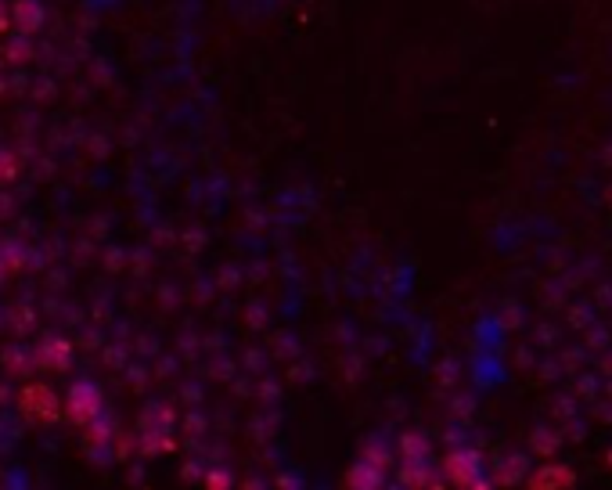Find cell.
I'll return each instance as SVG.
<instances>
[{
    "label": "cell",
    "instance_id": "obj_1",
    "mask_svg": "<svg viewBox=\"0 0 612 490\" xmlns=\"http://www.w3.org/2000/svg\"><path fill=\"white\" fill-rule=\"evenodd\" d=\"M19 408H22L26 418H33V422H40V425H54V422L66 415L62 397L54 393L47 383H26V386L19 390Z\"/></svg>",
    "mask_w": 612,
    "mask_h": 490
},
{
    "label": "cell",
    "instance_id": "obj_2",
    "mask_svg": "<svg viewBox=\"0 0 612 490\" xmlns=\"http://www.w3.org/2000/svg\"><path fill=\"white\" fill-rule=\"evenodd\" d=\"M62 404H66V418H69V422H76V425L94 422V418L101 415V408H105L101 390L90 383V378H80V383H73Z\"/></svg>",
    "mask_w": 612,
    "mask_h": 490
},
{
    "label": "cell",
    "instance_id": "obj_3",
    "mask_svg": "<svg viewBox=\"0 0 612 490\" xmlns=\"http://www.w3.org/2000/svg\"><path fill=\"white\" fill-rule=\"evenodd\" d=\"M483 455L476 447H458L447 455V462H443V472H447V479L454 486H486L483 479Z\"/></svg>",
    "mask_w": 612,
    "mask_h": 490
},
{
    "label": "cell",
    "instance_id": "obj_4",
    "mask_svg": "<svg viewBox=\"0 0 612 490\" xmlns=\"http://www.w3.org/2000/svg\"><path fill=\"white\" fill-rule=\"evenodd\" d=\"M530 486L537 490H559V486H577V472L566 469V465H540L537 472L526 476Z\"/></svg>",
    "mask_w": 612,
    "mask_h": 490
},
{
    "label": "cell",
    "instance_id": "obj_5",
    "mask_svg": "<svg viewBox=\"0 0 612 490\" xmlns=\"http://www.w3.org/2000/svg\"><path fill=\"white\" fill-rule=\"evenodd\" d=\"M69 361H73V346L66 339H47L36 350V364L47 371H62V368H69Z\"/></svg>",
    "mask_w": 612,
    "mask_h": 490
},
{
    "label": "cell",
    "instance_id": "obj_6",
    "mask_svg": "<svg viewBox=\"0 0 612 490\" xmlns=\"http://www.w3.org/2000/svg\"><path fill=\"white\" fill-rule=\"evenodd\" d=\"M12 22L22 33H36L43 26V8L36 4V0H19V4H12Z\"/></svg>",
    "mask_w": 612,
    "mask_h": 490
},
{
    "label": "cell",
    "instance_id": "obj_7",
    "mask_svg": "<svg viewBox=\"0 0 612 490\" xmlns=\"http://www.w3.org/2000/svg\"><path fill=\"white\" fill-rule=\"evenodd\" d=\"M346 483H350V486H382V483H385V476H382V469H378V465H371V462H357V465L350 469Z\"/></svg>",
    "mask_w": 612,
    "mask_h": 490
},
{
    "label": "cell",
    "instance_id": "obj_8",
    "mask_svg": "<svg viewBox=\"0 0 612 490\" xmlns=\"http://www.w3.org/2000/svg\"><path fill=\"white\" fill-rule=\"evenodd\" d=\"M400 455H404V465L407 462H425L429 458V440L418 437V432H404V437H400Z\"/></svg>",
    "mask_w": 612,
    "mask_h": 490
},
{
    "label": "cell",
    "instance_id": "obj_9",
    "mask_svg": "<svg viewBox=\"0 0 612 490\" xmlns=\"http://www.w3.org/2000/svg\"><path fill=\"white\" fill-rule=\"evenodd\" d=\"M554 447H559V437H551L547 429H540L537 437H533V451H537V455H551Z\"/></svg>",
    "mask_w": 612,
    "mask_h": 490
},
{
    "label": "cell",
    "instance_id": "obj_10",
    "mask_svg": "<svg viewBox=\"0 0 612 490\" xmlns=\"http://www.w3.org/2000/svg\"><path fill=\"white\" fill-rule=\"evenodd\" d=\"M364 462H371V465H378V469H389V451H385L382 444H368Z\"/></svg>",
    "mask_w": 612,
    "mask_h": 490
},
{
    "label": "cell",
    "instance_id": "obj_11",
    "mask_svg": "<svg viewBox=\"0 0 612 490\" xmlns=\"http://www.w3.org/2000/svg\"><path fill=\"white\" fill-rule=\"evenodd\" d=\"M523 469H526V462L515 455V458L508 462V469L500 472V483H519V479H523Z\"/></svg>",
    "mask_w": 612,
    "mask_h": 490
},
{
    "label": "cell",
    "instance_id": "obj_12",
    "mask_svg": "<svg viewBox=\"0 0 612 490\" xmlns=\"http://www.w3.org/2000/svg\"><path fill=\"white\" fill-rule=\"evenodd\" d=\"M15 155H8V152H0V181H12L15 177Z\"/></svg>",
    "mask_w": 612,
    "mask_h": 490
},
{
    "label": "cell",
    "instance_id": "obj_13",
    "mask_svg": "<svg viewBox=\"0 0 612 490\" xmlns=\"http://www.w3.org/2000/svg\"><path fill=\"white\" fill-rule=\"evenodd\" d=\"M205 483H209V486H231L235 479H231V476H220V472H213V476H205Z\"/></svg>",
    "mask_w": 612,
    "mask_h": 490
},
{
    "label": "cell",
    "instance_id": "obj_14",
    "mask_svg": "<svg viewBox=\"0 0 612 490\" xmlns=\"http://www.w3.org/2000/svg\"><path fill=\"white\" fill-rule=\"evenodd\" d=\"M8 26H12V19H8V12H4V4H0V33H8Z\"/></svg>",
    "mask_w": 612,
    "mask_h": 490
},
{
    "label": "cell",
    "instance_id": "obj_15",
    "mask_svg": "<svg viewBox=\"0 0 612 490\" xmlns=\"http://www.w3.org/2000/svg\"><path fill=\"white\" fill-rule=\"evenodd\" d=\"M605 465L612 469V444H608V451H605Z\"/></svg>",
    "mask_w": 612,
    "mask_h": 490
},
{
    "label": "cell",
    "instance_id": "obj_16",
    "mask_svg": "<svg viewBox=\"0 0 612 490\" xmlns=\"http://www.w3.org/2000/svg\"><path fill=\"white\" fill-rule=\"evenodd\" d=\"M0 270H4V249H0Z\"/></svg>",
    "mask_w": 612,
    "mask_h": 490
},
{
    "label": "cell",
    "instance_id": "obj_17",
    "mask_svg": "<svg viewBox=\"0 0 612 490\" xmlns=\"http://www.w3.org/2000/svg\"><path fill=\"white\" fill-rule=\"evenodd\" d=\"M0 321H4V317H0Z\"/></svg>",
    "mask_w": 612,
    "mask_h": 490
}]
</instances>
